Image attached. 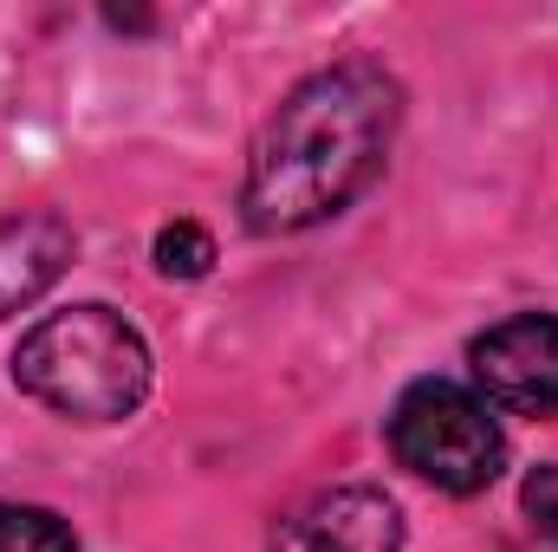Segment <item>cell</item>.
I'll return each instance as SVG.
<instances>
[{"mask_svg": "<svg viewBox=\"0 0 558 552\" xmlns=\"http://www.w3.org/2000/svg\"><path fill=\"white\" fill-rule=\"evenodd\" d=\"M156 267L169 279H202L215 267V241H208V228H195V221H169L162 235H156Z\"/></svg>", "mask_w": 558, "mask_h": 552, "instance_id": "cell-8", "label": "cell"}, {"mask_svg": "<svg viewBox=\"0 0 558 552\" xmlns=\"http://www.w3.org/2000/svg\"><path fill=\"white\" fill-rule=\"evenodd\" d=\"M13 384L72 422H124L149 391V345L111 305H72L20 338Z\"/></svg>", "mask_w": 558, "mask_h": 552, "instance_id": "cell-2", "label": "cell"}, {"mask_svg": "<svg viewBox=\"0 0 558 552\" xmlns=\"http://www.w3.org/2000/svg\"><path fill=\"white\" fill-rule=\"evenodd\" d=\"M520 507H526L533 533H539L546 547H558V461H553V468H533V475H526Z\"/></svg>", "mask_w": 558, "mask_h": 552, "instance_id": "cell-9", "label": "cell"}, {"mask_svg": "<svg viewBox=\"0 0 558 552\" xmlns=\"http://www.w3.org/2000/svg\"><path fill=\"white\" fill-rule=\"evenodd\" d=\"M0 552H78V540L52 507L0 501Z\"/></svg>", "mask_w": 558, "mask_h": 552, "instance_id": "cell-7", "label": "cell"}, {"mask_svg": "<svg viewBox=\"0 0 558 552\" xmlns=\"http://www.w3.org/2000/svg\"><path fill=\"white\" fill-rule=\"evenodd\" d=\"M274 552H403V514L377 488H331L286 520Z\"/></svg>", "mask_w": 558, "mask_h": 552, "instance_id": "cell-5", "label": "cell"}, {"mask_svg": "<svg viewBox=\"0 0 558 552\" xmlns=\"http://www.w3.org/2000/svg\"><path fill=\"white\" fill-rule=\"evenodd\" d=\"M403 118V92L384 65L344 59L286 92L247 163V228L299 235L344 215L384 169Z\"/></svg>", "mask_w": 558, "mask_h": 552, "instance_id": "cell-1", "label": "cell"}, {"mask_svg": "<svg viewBox=\"0 0 558 552\" xmlns=\"http://www.w3.org/2000/svg\"><path fill=\"white\" fill-rule=\"evenodd\" d=\"M390 448L410 475L448 488V494H481L507 461V435H500L494 410L448 377H422L397 397Z\"/></svg>", "mask_w": 558, "mask_h": 552, "instance_id": "cell-3", "label": "cell"}, {"mask_svg": "<svg viewBox=\"0 0 558 552\" xmlns=\"http://www.w3.org/2000/svg\"><path fill=\"white\" fill-rule=\"evenodd\" d=\"M72 254H78V235L59 215H7L0 221V319L33 305L46 286H59Z\"/></svg>", "mask_w": 558, "mask_h": 552, "instance_id": "cell-6", "label": "cell"}, {"mask_svg": "<svg viewBox=\"0 0 558 552\" xmlns=\"http://www.w3.org/2000/svg\"><path fill=\"white\" fill-rule=\"evenodd\" d=\"M487 404L520 416H553L558 410V319L553 312H520L500 319L474 338L468 351Z\"/></svg>", "mask_w": 558, "mask_h": 552, "instance_id": "cell-4", "label": "cell"}]
</instances>
